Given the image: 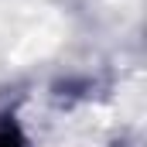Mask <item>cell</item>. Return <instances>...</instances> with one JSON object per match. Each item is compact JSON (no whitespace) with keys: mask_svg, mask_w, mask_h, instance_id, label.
<instances>
[{"mask_svg":"<svg viewBox=\"0 0 147 147\" xmlns=\"http://www.w3.org/2000/svg\"><path fill=\"white\" fill-rule=\"evenodd\" d=\"M0 147H24V140L14 127H7V130H0Z\"/></svg>","mask_w":147,"mask_h":147,"instance_id":"1","label":"cell"}]
</instances>
